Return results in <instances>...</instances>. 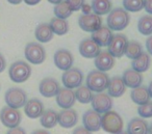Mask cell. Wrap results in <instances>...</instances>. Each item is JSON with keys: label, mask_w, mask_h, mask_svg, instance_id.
Here are the masks:
<instances>
[{"label": "cell", "mask_w": 152, "mask_h": 134, "mask_svg": "<svg viewBox=\"0 0 152 134\" xmlns=\"http://www.w3.org/2000/svg\"><path fill=\"white\" fill-rule=\"evenodd\" d=\"M130 17L124 9L117 7L110 12L107 17V27L114 31H120L128 26Z\"/></svg>", "instance_id": "cell-1"}, {"label": "cell", "mask_w": 152, "mask_h": 134, "mask_svg": "<svg viewBox=\"0 0 152 134\" xmlns=\"http://www.w3.org/2000/svg\"><path fill=\"white\" fill-rule=\"evenodd\" d=\"M123 119L116 111H107L101 117V128L110 134H119L123 131Z\"/></svg>", "instance_id": "cell-2"}, {"label": "cell", "mask_w": 152, "mask_h": 134, "mask_svg": "<svg viewBox=\"0 0 152 134\" xmlns=\"http://www.w3.org/2000/svg\"><path fill=\"white\" fill-rule=\"evenodd\" d=\"M110 77L104 72H100L98 70H94L87 76V87L95 92H103L107 88Z\"/></svg>", "instance_id": "cell-3"}, {"label": "cell", "mask_w": 152, "mask_h": 134, "mask_svg": "<svg viewBox=\"0 0 152 134\" xmlns=\"http://www.w3.org/2000/svg\"><path fill=\"white\" fill-rule=\"evenodd\" d=\"M30 75H31V68L23 60L16 61L10 67L9 76L12 81L16 83L25 82L30 77Z\"/></svg>", "instance_id": "cell-4"}, {"label": "cell", "mask_w": 152, "mask_h": 134, "mask_svg": "<svg viewBox=\"0 0 152 134\" xmlns=\"http://www.w3.org/2000/svg\"><path fill=\"white\" fill-rule=\"evenodd\" d=\"M4 99L7 106L19 110L20 108L25 106L27 102V95L22 88L12 87L7 90Z\"/></svg>", "instance_id": "cell-5"}, {"label": "cell", "mask_w": 152, "mask_h": 134, "mask_svg": "<svg viewBox=\"0 0 152 134\" xmlns=\"http://www.w3.org/2000/svg\"><path fill=\"white\" fill-rule=\"evenodd\" d=\"M24 54L26 59L34 65H41L46 58V51L39 43H28L25 47Z\"/></svg>", "instance_id": "cell-6"}, {"label": "cell", "mask_w": 152, "mask_h": 134, "mask_svg": "<svg viewBox=\"0 0 152 134\" xmlns=\"http://www.w3.org/2000/svg\"><path fill=\"white\" fill-rule=\"evenodd\" d=\"M0 119L5 127H7L9 129H13V128L19 127L22 121V115L18 109L4 106L0 111Z\"/></svg>", "instance_id": "cell-7"}, {"label": "cell", "mask_w": 152, "mask_h": 134, "mask_svg": "<svg viewBox=\"0 0 152 134\" xmlns=\"http://www.w3.org/2000/svg\"><path fill=\"white\" fill-rule=\"evenodd\" d=\"M61 81L66 88H69V90L77 88L83 83V74L77 68H71V69L65 71V73L63 74Z\"/></svg>", "instance_id": "cell-8"}, {"label": "cell", "mask_w": 152, "mask_h": 134, "mask_svg": "<svg viewBox=\"0 0 152 134\" xmlns=\"http://www.w3.org/2000/svg\"><path fill=\"white\" fill-rule=\"evenodd\" d=\"M128 43V40H127L126 36L122 34H115L113 36L112 41L108 44L107 46V51L113 57H122L124 55L125 52V48H126V45Z\"/></svg>", "instance_id": "cell-9"}, {"label": "cell", "mask_w": 152, "mask_h": 134, "mask_svg": "<svg viewBox=\"0 0 152 134\" xmlns=\"http://www.w3.org/2000/svg\"><path fill=\"white\" fill-rule=\"evenodd\" d=\"M91 103L93 110L99 113V114L110 111V109L113 107L112 98L105 92H98V94L94 95Z\"/></svg>", "instance_id": "cell-10"}, {"label": "cell", "mask_w": 152, "mask_h": 134, "mask_svg": "<svg viewBox=\"0 0 152 134\" xmlns=\"http://www.w3.org/2000/svg\"><path fill=\"white\" fill-rule=\"evenodd\" d=\"M78 24L83 30L93 34L102 26V19L100 16L91 13L88 15H81L78 19Z\"/></svg>", "instance_id": "cell-11"}, {"label": "cell", "mask_w": 152, "mask_h": 134, "mask_svg": "<svg viewBox=\"0 0 152 134\" xmlns=\"http://www.w3.org/2000/svg\"><path fill=\"white\" fill-rule=\"evenodd\" d=\"M54 63L59 70L67 71L71 69L74 63V58L72 53L67 49H59L54 53Z\"/></svg>", "instance_id": "cell-12"}, {"label": "cell", "mask_w": 152, "mask_h": 134, "mask_svg": "<svg viewBox=\"0 0 152 134\" xmlns=\"http://www.w3.org/2000/svg\"><path fill=\"white\" fill-rule=\"evenodd\" d=\"M83 127L92 132H97L101 128V115L94 111L93 109H90L85 112L83 117Z\"/></svg>", "instance_id": "cell-13"}, {"label": "cell", "mask_w": 152, "mask_h": 134, "mask_svg": "<svg viewBox=\"0 0 152 134\" xmlns=\"http://www.w3.org/2000/svg\"><path fill=\"white\" fill-rule=\"evenodd\" d=\"M61 87H59V83L54 79V78L47 77L41 81L40 86H39V90L40 94L45 98H52L57 95L59 92Z\"/></svg>", "instance_id": "cell-14"}, {"label": "cell", "mask_w": 152, "mask_h": 134, "mask_svg": "<svg viewBox=\"0 0 152 134\" xmlns=\"http://www.w3.org/2000/svg\"><path fill=\"white\" fill-rule=\"evenodd\" d=\"M78 122V114L74 109H64L57 113V124L63 128H72Z\"/></svg>", "instance_id": "cell-15"}, {"label": "cell", "mask_w": 152, "mask_h": 134, "mask_svg": "<svg viewBox=\"0 0 152 134\" xmlns=\"http://www.w3.org/2000/svg\"><path fill=\"white\" fill-rule=\"evenodd\" d=\"M55 97H56L57 105L63 109H70L75 104V92L69 88H61Z\"/></svg>", "instance_id": "cell-16"}, {"label": "cell", "mask_w": 152, "mask_h": 134, "mask_svg": "<svg viewBox=\"0 0 152 134\" xmlns=\"http://www.w3.org/2000/svg\"><path fill=\"white\" fill-rule=\"evenodd\" d=\"M100 52V47L92 39H86L79 44V53L86 58H95Z\"/></svg>", "instance_id": "cell-17"}, {"label": "cell", "mask_w": 152, "mask_h": 134, "mask_svg": "<svg viewBox=\"0 0 152 134\" xmlns=\"http://www.w3.org/2000/svg\"><path fill=\"white\" fill-rule=\"evenodd\" d=\"M113 36H114L113 31L107 26H101L99 29H97L92 34L91 39L99 47H107L112 41Z\"/></svg>", "instance_id": "cell-18"}, {"label": "cell", "mask_w": 152, "mask_h": 134, "mask_svg": "<svg viewBox=\"0 0 152 134\" xmlns=\"http://www.w3.org/2000/svg\"><path fill=\"white\" fill-rule=\"evenodd\" d=\"M95 66L98 71L105 73L114 68L115 58L108 53V51H101L95 57Z\"/></svg>", "instance_id": "cell-19"}, {"label": "cell", "mask_w": 152, "mask_h": 134, "mask_svg": "<svg viewBox=\"0 0 152 134\" xmlns=\"http://www.w3.org/2000/svg\"><path fill=\"white\" fill-rule=\"evenodd\" d=\"M24 112L30 119H38L44 112V104L39 99H30L24 106Z\"/></svg>", "instance_id": "cell-20"}, {"label": "cell", "mask_w": 152, "mask_h": 134, "mask_svg": "<svg viewBox=\"0 0 152 134\" xmlns=\"http://www.w3.org/2000/svg\"><path fill=\"white\" fill-rule=\"evenodd\" d=\"M107 92L108 96L110 98H119L121 97L126 90V85L123 82L122 77H119V76H115V77L110 78V82H108L107 85Z\"/></svg>", "instance_id": "cell-21"}, {"label": "cell", "mask_w": 152, "mask_h": 134, "mask_svg": "<svg viewBox=\"0 0 152 134\" xmlns=\"http://www.w3.org/2000/svg\"><path fill=\"white\" fill-rule=\"evenodd\" d=\"M122 79L126 87L128 86L130 88H135L141 86L142 82H143V76L141 73H137L134 70L128 69L123 73Z\"/></svg>", "instance_id": "cell-22"}, {"label": "cell", "mask_w": 152, "mask_h": 134, "mask_svg": "<svg viewBox=\"0 0 152 134\" xmlns=\"http://www.w3.org/2000/svg\"><path fill=\"white\" fill-rule=\"evenodd\" d=\"M149 126L147 122L140 117H134L128 123L127 134H148Z\"/></svg>", "instance_id": "cell-23"}, {"label": "cell", "mask_w": 152, "mask_h": 134, "mask_svg": "<svg viewBox=\"0 0 152 134\" xmlns=\"http://www.w3.org/2000/svg\"><path fill=\"white\" fill-rule=\"evenodd\" d=\"M130 98L135 104L143 105L145 103L149 102L150 101V95L149 92H148V88L146 86H139V87L132 88L130 92Z\"/></svg>", "instance_id": "cell-24"}, {"label": "cell", "mask_w": 152, "mask_h": 134, "mask_svg": "<svg viewBox=\"0 0 152 134\" xmlns=\"http://www.w3.org/2000/svg\"><path fill=\"white\" fill-rule=\"evenodd\" d=\"M34 34H36V39L39 42L48 43L49 41L52 40L53 34H54L52 32V29H51L49 24L43 23V24H40L39 26H37Z\"/></svg>", "instance_id": "cell-25"}, {"label": "cell", "mask_w": 152, "mask_h": 134, "mask_svg": "<svg viewBox=\"0 0 152 134\" xmlns=\"http://www.w3.org/2000/svg\"><path fill=\"white\" fill-rule=\"evenodd\" d=\"M150 66V55L147 52H143L139 57L134 58L131 63V68L137 73H143L149 69Z\"/></svg>", "instance_id": "cell-26"}, {"label": "cell", "mask_w": 152, "mask_h": 134, "mask_svg": "<svg viewBox=\"0 0 152 134\" xmlns=\"http://www.w3.org/2000/svg\"><path fill=\"white\" fill-rule=\"evenodd\" d=\"M40 123L46 129H51L57 125V112L53 109L44 110L43 114L40 117Z\"/></svg>", "instance_id": "cell-27"}, {"label": "cell", "mask_w": 152, "mask_h": 134, "mask_svg": "<svg viewBox=\"0 0 152 134\" xmlns=\"http://www.w3.org/2000/svg\"><path fill=\"white\" fill-rule=\"evenodd\" d=\"M92 11L98 16L108 14L113 9V4L110 0H92Z\"/></svg>", "instance_id": "cell-28"}, {"label": "cell", "mask_w": 152, "mask_h": 134, "mask_svg": "<svg viewBox=\"0 0 152 134\" xmlns=\"http://www.w3.org/2000/svg\"><path fill=\"white\" fill-rule=\"evenodd\" d=\"M49 25H50L53 34H57V36H64V34H67L68 30H69V24L64 19L53 18V19H51Z\"/></svg>", "instance_id": "cell-29"}, {"label": "cell", "mask_w": 152, "mask_h": 134, "mask_svg": "<svg viewBox=\"0 0 152 134\" xmlns=\"http://www.w3.org/2000/svg\"><path fill=\"white\" fill-rule=\"evenodd\" d=\"M137 30L143 36L152 34V16L146 15L140 18L137 22Z\"/></svg>", "instance_id": "cell-30"}, {"label": "cell", "mask_w": 152, "mask_h": 134, "mask_svg": "<svg viewBox=\"0 0 152 134\" xmlns=\"http://www.w3.org/2000/svg\"><path fill=\"white\" fill-rule=\"evenodd\" d=\"M143 52L144 51H143V48H142V45L140 44L139 42H137V41H130V42L127 43L124 54L126 55L128 58L133 60L134 58L139 57Z\"/></svg>", "instance_id": "cell-31"}, {"label": "cell", "mask_w": 152, "mask_h": 134, "mask_svg": "<svg viewBox=\"0 0 152 134\" xmlns=\"http://www.w3.org/2000/svg\"><path fill=\"white\" fill-rule=\"evenodd\" d=\"M75 92V98L78 102L83 103V104H88L91 103L92 99H93V92L87 87L86 85H80L77 87Z\"/></svg>", "instance_id": "cell-32"}, {"label": "cell", "mask_w": 152, "mask_h": 134, "mask_svg": "<svg viewBox=\"0 0 152 134\" xmlns=\"http://www.w3.org/2000/svg\"><path fill=\"white\" fill-rule=\"evenodd\" d=\"M53 9H54L55 17L58 18V19H64V20L69 18L72 15V13H73L71 7H69V4L66 1H61L58 4H55Z\"/></svg>", "instance_id": "cell-33"}, {"label": "cell", "mask_w": 152, "mask_h": 134, "mask_svg": "<svg viewBox=\"0 0 152 134\" xmlns=\"http://www.w3.org/2000/svg\"><path fill=\"white\" fill-rule=\"evenodd\" d=\"M145 0H123V7L125 11L137 13L144 9Z\"/></svg>", "instance_id": "cell-34"}, {"label": "cell", "mask_w": 152, "mask_h": 134, "mask_svg": "<svg viewBox=\"0 0 152 134\" xmlns=\"http://www.w3.org/2000/svg\"><path fill=\"white\" fill-rule=\"evenodd\" d=\"M137 113L141 117L149 119L152 117V102H147L143 105H140L137 108Z\"/></svg>", "instance_id": "cell-35"}, {"label": "cell", "mask_w": 152, "mask_h": 134, "mask_svg": "<svg viewBox=\"0 0 152 134\" xmlns=\"http://www.w3.org/2000/svg\"><path fill=\"white\" fill-rule=\"evenodd\" d=\"M85 1L86 0H66V2L69 4V7H71L73 12H77L81 9V7L86 3Z\"/></svg>", "instance_id": "cell-36"}, {"label": "cell", "mask_w": 152, "mask_h": 134, "mask_svg": "<svg viewBox=\"0 0 152 134\" xmlns=\"http://www.w3.org/2000/svg\"><path fill=\"white\" fill-rule=\"evenodd\" d=\"M7 134H26V131L21 127H16L13 129H10Z\"/></svg>", "instance_id": "cell-37"}, {"label": "cell", "mask_w": 152, "mask_h": 134, "mask_svg": "<svg viewBox=\"0 0 152 134\" xmlns=\"http://www.w3.org/2000/svg\"><path fill=\"white\" fill-rule=\"evenodd\" d=\"M144 9L148 14L152 15V0H145L144 3Z\"/></svg>", "instance_id": "cell-38"}, {"label": "cell", "mask_w": 152, "mask_h": 134, "mask_svg": "<svg viewBox=\"0 0 152 134\" xmlns=\"http://www.w3.org/2000/svg\"><path fill=\"white\" fill-rule=\"evenodd\" d=\"M72 134H92V133L90 131H88L85 127H77Z\"/></svg>", "instance_id": "cell-39"}, {"label": "cell", "mask_w": 152, "mask_h": 134, "mask_svg": "<svg viewBox=\"0 0 152 134\" xmlns=\"http://www.w3.org/2000/svg\"><path fill=\"white\" fill-rule=\"evenodd\" d=\"M146 48H147L148 54L152 55V36H150L146 41Z\"/></svg>", "instance_id": "cell-40"}, {"label": "cell", "mask_w": 152, "mask_h": 134, "mask_svg": "<svg viewBox=\"0 0 152 134\" xmlns=\"http://www.w3.org/2000/svg\"><path fill=\"white\" fill-rule=\"evenodd\" d=\"M5 67H7V60H5L4 56L0 53V73L4 71Z\"/></svg>", "instance_id": "cell-41"}, {"label": "cell", "mask_w": 152, "mask_h": 134, "mask_svg": "<svg viewBox=\"0 0 152 134\" xmlns=\"http://www.w3.org/2000/svg\"><path fill=\"white\" fill-rule=\"evenodd\" d=\"M81 11H83V15H88V14H91V11H92V7L91 5L87 4V3H85V4L81 7Z\"/></svg>", "instance_id": "cell-42"}, {"label": "cell", "mask_w": 152, "mask_h": 134, "mask_svg": "<svg viewBox=\"0 0 152 134\" xmlns=\"http://www.w3.org/2000/svg\"><path fill=\"white\" fill-rule=\"evenodd\" d=\"M41 0H24V2L28 5H34V4H38L40 2Z\"/></svg>", "instance_id": "cell-43"}, {"label": "cell", "mask_w": 152, "mask_h": 134, "mask_svg": "<svg viewBox=\"0 0 152 134\" xmlns=\"http://www.w3.org/2000/svg\"><path fill=\"white\" fill-rule=\"evenodd\" d=\"M31 134H50V132L46 131V130H36Z\"/></svg>", "instance_id": "cell-44"}, {"label": "cell", "mask_w": 152, "mask_h": 134, "mask_svg": "<svg viewBox=\"0 0 152 134\" xmlns=\"http://www.w3.org/2000/svg\"><path fill=\"white\" fill-rule=\"evenodd\" d=\"M7 1H9L10 3H12V4H19L23 0H7Z\"/></svg>", "instance_id": "cell-45"}, {"label": "cell", "mask_w": 152, "mask_h": 134, "mask_svg": "<svg viewBox=\"0 0 152 134\" xmlns=\"http://www.w3.org/2000/svg\"><path fill=\"white\" fill-rule=\"evenodd\" d=\"M148 92H149L150 98H152V81L149 83V86H148Z\"/></svg>", "instance_id": "cell-46"}, {"label": "cell", "mask_w": 152, "mask_h": 134, "mask_svg": "<svg viewBox=\"0 0 152 134\" xmlns=\"http://www.w3.org/2000/svg\"><path fill=\"white\" fill-rule=\"evenodd\" d=\"M50 3H53V4H58L59 2H61L63 0H48Z\"/></svg>", "instance_id": "cell-47"}, {"label": "cell", "mask_w": 152, "mask_h": 134, "mask_svg": "<svg viewBox=\"0 0 152 134\" xmlns=\"http://www.w3.org/2000/svg\"><path fill=\"white\" fill-rule=\"evenodd\" d=\"M148 134H152V124L150 125V127H149V132H148Z\"/></svg>", "instance_id": "cell-48"}, {"label": "cell", "mask_w": 152, "mask_h": 134, "mask_svg": "<svg viewBox=\"0 0 152 134\" xmlns=\"http://www.w3.org/2000/svg\"><path fill=\"white\" fill-rule=\"evenodd\" d=\"M119 134H127V132H124V131H122L121 133H119Z\"/></svg>", "instance_id": "cell-49"}]
</instances>
